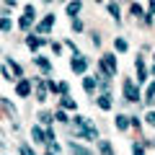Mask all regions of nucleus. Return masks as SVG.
<instances>
[{
  "label": "nucleus",
  "mask_w": 155,
  "mask_h": 155,
  "mask_svg": "<svg viewBox=\"0 0 155 155\" xmlns=\"http://www.w3.org/2000/svg\"><path fill=\"white\" fill-rule=\"evenodd\" d=\"M72 134H75L78 140H91V142H98V127H96V122L91 119V116H83V114H75L72 116Z\"/></svg>",
  "instance_id": "1"
},
{
  "label": "nucleus",
  "mask_w": 155,
  "mask_h": 155,
  "mask_svg": "<svg viewBox=\"0 0 155 155\" xmlns=\"http://www.w3.org/2000/svg\"><path fill=\"white\" fill-rule=\"evenodd\" d=\"M116 72H119V65H116V54L114 52H106V54L98 57V75L101 78H116Z\"/></svg>",
  "instance_id": "2"
},
{
  "label": "nucleus",
  "mask_w": 155,
  "mask_h": 155,
  "mask_svg": "<svg viewBox=\"0 0 155 155\" xmlns=\"http://www.w3.org/2000/svg\"><path fill=\"white\" fill-rule=\"evenodd\" d=\"M31 26L36 28V5H34V3H26V5H23V16L18 18V28L31 34Z\"/></svg>",
  "instance_id": "3"
},
{
  "label": "nucleus",
  "mask_w": 155,
  "mask_h": 155,
  "mask_svg": "<svg viewBox=\"0 0 155 155\" xmlns=\"http://www.w3.org/2000/svg\"><path fill=\"white\" fill-rule=\"evenodd\" d=\"M122 93H124V101H129V104H137V101H140V85L134 83L132 78H124Z\"/></svg>",
  "instance_id": "4"
},
{
  "label": "nucleus",
  "mask_w": 155,
  "mask_h": 155,
  "mask_svg": "<svg viewBox=\"0 0 155 155\" xmlns=\"http://www.w3.org/2000/svg\"><path fill=\"white\" fill-rule=\"evenodd\" d=\"M54 21H57V16H54V13H47V16L36 23L34 34H36V36H44V39H47V36H49V31L54 28Z\"/></svg>",
  "instance_id": "5"
},
{
  "label": "nucleus",
  "mask_w": 155,
  "mask_h": 155,
  "mask_svg": "<svg viewBox=\"0 0 155 155\" xmlns=\"http://www.w3.org/2000/svg\"><path fill=\"white\" fill-rule=\"evenodd\" d=\"M88 65H91V60H88V57H83V54H72L70 57V70L75 72V75H85Z\"/></svg>",
  "instance_id": "6"
},
{
  "label": "nucleus",
  "mask_w": 155,
  "mask_h": 155,
  "mask_svg": "<svg viewBox=\"0 0 155 155\" xmlns=\"http://www.w3.org/2000/svg\"><path fill=\"white\" fill-rule=\"evenodd\" d=\"M47 44H52L49 39H44V36H36V34H26V47L31 49V54L36 57V52H39V47H47Z\"/></svg>",
  "instance_id": "7"
},
{
  "label": "nucleus",
  "mask_w": 155,
  "mask_h": 155,
  "mask_svg": "<svg viewBox=\"0 0 155 155\" xmlns=\"http://www.w3.org/2000/svg\"><path fill=\"white\" fill-rule=\"evenodd\" d=\"M47 93H49V88H47V78L34 80V96H36L39 104H44V101H47Z\"/></svg>",
  "instance_id": "8"
},
{
  "label": "nucleus",
  "mask_w": 155,
  "mask_h": 155,
  "mask_svg": "<svg viewBox=\"0 0 155 155\" xmlns=\"http://www.w3.org/2000/svg\"><path fill=\"white\" fill-rule=\"evenodd\" d=\"M31 93H34V83L28 80V78H23V80L16 83V96H18V98H28Z\"/></svg>",
  "instance_id": "9"
},
{
  "label": "nucleus",
  "mask_w": 155,
  "mask_h": 155,
  "mask_svg": "<svg viewBox=\"0 0 155 155\" xmlns=\"http://www.w3.org/2000/svg\"><path fill=\"white\" fill-rule=\"evenodd\" d=\"M3 65L11 67V72H13V78H16V80H23V67H21V62H16L11 54H3Z\"/></svg>",
  "instance_id": "10"
},
{
  "label": "nucleus",
  "mask_w": 155,
  "mask_h": 155,
  "mask_svg": "<svg viewBox=\"0 0 155 155\" xmlns=\"http://www.w3.org/2000/svg\"><path fill=\"white\" fill-rule=\"evenodd\" d=\"M0 104H3V114H5L8 119H11V124H13V122L18 119V109L13 106V101L8 98V96H3V98H0Z\"/></svg>",
  "instance_id": "11"
},
{
  "label": "nucleus",
  "mask_w": 155,
  "mask_h": 155,
  "mask_svg": "<svg viewBox=\"0 0 155 155\" xmlns=\"http://www.w3.org/2000/svg\"><path fill=\"white\" fill-rule=\"evenodd\" d=\"M114 127L119 129V132H127V129H132V116H127V114H116V116H114Z\"/></svg>",
  "instance_id": "12"
},
{
  "label": "nucleus",
  "mask_w": 155,
  "mask_h": 155,
  "mask_svg": "<svg viewBox=\"0 0 155 155\" xmlns=\"http://www.w3.org/2000/svg\"><path fill=\"white\" fill-rule=\"evenodd\" d=\"M83 91L88 96H93L96 91H98V78L96 75H83Z\"/></svg>",
  "instance_id": "13"
},
{
  "label": "nucleus",
  "mask_w": 155,
  "mask_h": 155,
  "mask_svg": "<svg viewBox=\"0 0 155 155\" xmlns=\"http://www.w3.org/2000/svg\"><path fill=\"white\" fill-rule=\"evenodd\" d=\"M34 65L41 70V75H44V78H49V75H52V62L47 60V57H39V54H36V57H34Z\"/></svg>",
  "instance_id": "14"
},
{
  "label": "nucleus",
  "mask_w": 155,
  "mask_h": 155,
  "mask_svg": "<svg viewBox=\"0 0 155 155\" xmlns=\"http://www.w3.org/2000/svg\"><path fill=\"white\" fill-rule=\"evenodd\" d=\"M67 150H70V155H93V150H88L85 145H78L75 140L67 142Z\"/></svg>",
  "instance_id": "15"
},
{
  "label": "nucleus",
  "mask_w": 155,
  "mask_h": 155,
  "mask_svg": "<svg viewBox=\"0 0 155 155\" xmlns=\"http://www.w3.org/2000/svg\"><path fill=\"white\" fill-rule=\"evenodd\" d=\"M31 140L36 145H47V129H41L39 124H34L31 127Z\"/></svg>",
  "instance_id": "16"
},
{
  "label": "nucleus",
  "mask_w": 155,
  "mask_h": 155,
  "mask_svg": "<svg viewBox=\"0 0 155 155\" xmlns=\"http://www.w3.org/2000/svg\"><path fill=\"white\" fill-rule=\"evenodd\" d=\"M96 106H98L101 111H111V106H114V101H111V93H98V98H96Z\"/></svg>",
  "instance_id": "17"
},
{
  "label": "nucleus",
  "mask_w": 155,
  "mask_h": 155,
  "mask_svg": "<svg viewBox=\"0 0 155 155\" xmlns=\"http://www.w3.org/2000/svg\"><path fill=\"white\" fill-rule=\"evenodd\" d=\"M36 119H39V124H41V127H47V129H49L52 124H54V111H41V114H39Z\"/></svg>",
  "instance_id": "18"
},
{
  "label": "nucleus",
  "mask_w": 155,
  "mask_h": 155,
  "mask_svg": "<svg viewBox=\"0 0 155 155\" xmlns=\"http://www.w3.org/2000/svg\"><path fill=\"white\" fill-rule=\"evenodd\" d=\"M60 109H65V111H75V109H78V101L72 98V96H62V98H60Z\"/></svg>",
  "instance_id": "19"
},
{
  "label": "nucleus",
  "mask_w": 155,
  "mask_h": 155,
  "mask_svg": "<svg viewBox=\"0 0 155 155\" xmlns=\"http://www.w3.org/2000/svg\"><path fill=\"white\" fill-rule=\"evenodd\" d=\"M129 13H132V16H137L140 21H142V16L147 13V5H142V3H129Z\"/></svg>",
  "instance_id": "20"
},
{
  "label": "nucleus",
  "mask_w": 155,
  "mask_h": 155,
  "mask_svg": "<svg viewBox=\"0 0 155 155\" xmlns=\"http://www.w3.org/2000/svg\"><path fill=\"white\" fill-rule=\"evenodd\" d=\"M80 11H83V3H67V5H65V13L70 16V21H72V18H78V13H80Z\"/></svg>",
  "instance_id": "21"
},
{
  "label": "nucleus",
  "mask_w": 155,
  "mask_h": 155,
  "mask_svg": "<svg viewBox=\"0 0 155 155\" xmlns=\"http://www.w3.org/2000/svg\"><path fill=\"white\" fill-rule=\"evenodd\" d=\"M98 155H114V145L109 140H104V137L98 140Z\"/></svg>",
  "instance_id": "22"
},
{
  "label": "nucleus",
  "mask_w": 155,
  "mask_h": 155,
  "mask_svg": "<svg viewBox=\"0 0 155 155\" xmlns=\"http://www.w3.org/2000/svg\"><path fill=\"white\" fill-rule=\"evenodd\" d=\"M106 11L111 13L114 21H122V5H119V3H106Z\"/></svg>",
  "instance_id": "23"
},
{
  "label": "nucleus",
  "mask_w": 155,
  "mask_h": 155,
  "mask_svg": "<svg viewBox=\"0 0 155 155\" xmlns=\"http://www.w3.org/2000/svg\"><path fill=\"white\" fill-rule=\"evenodd\" d=\"M0 31L5 34V36L13 31V21H11V16H0Z\"/></svg>",
  "instance_id": "24"
},
{
  "label": "nucleus",
  "mask_w": 155,
  "mask_h": 155,
  "mask_svg": "<svg viewBox=\"0 0 155 155\" xmlns=\"http://www.w3.org/2000/svg\"><path fill=\"white\" fill-rule=\"evenodd\" d=\"M142 101H145L147 106H153V104H155V80L147 85V91H145V98H142Z\"/></svg>",
  "instance_id": "25"
},
{
  "label": "nucleus",
  "mask_w": 155,
  "mask_h": 155,
  "mask_svg": "<svg viewBox=\"0 0 155 155\" xmlns=\"http://www.w3.org/2000/svg\"><path fill=\"white\" fill-rule=\"evenodd\" d=\"M54 122H60V124H70L72 119L67 116V111H65V109H57V111H54Z\"/></svg>",
  "instance_id": "26"
},
{
  "label": "nucleus",
  "mask_w": 155,
  "mask_h": 155,
  "mask_svg": "<svg viewBox=\"0 0 155 155\" xmlns=\"http://www.w3.org/2000/svg\"><path fill=\"white\" fill-rule=\"evenodd\" d=\"M147 78H150L147 67H137V85H145V83H147Z\"/></svg>",
  "instance_id": "27"
},
{
  "label": "nucleus",
  "mask_w": 155,
  "mask_h": 155,
  "mask_svg": "<svg viewBox=\"0 0 155 155\" xmlns=\"http://www.w3.org/2000/svg\"><path fill=\"white\" fill-rule=\"evenodd\" d=\"M114 49H116V52H127V49H129L127 39H124V36H116V39H114Z\"/></svg>",
  "instance_id": "28"
},
{
  "label": "nucleus",
  "mask_w": 155,
  "mask_h": 155,
  "mask_svg": "<svg viewBox=\"0 0 155 155\" xmlns=\"http://www.w3.org/2000/svg\"><path fill=\"white\" fill-rule=\"evenodd\" d=\"M98 78V75H96ZM98 91L101 93H111V80L109 78H98Z\"/></svg>",
  "instance_id": "29"
},
{
  "label": "nucleus",
  "mask_w": 155,
  "mask_h": 155,
  "mask_svg": "<svg viewBox=\"0 0 155 155\" xmlns=\"http://www.w3.org/2000/svg\"><path fill=\"white\" fill-rule=\"evenodd\" d=\"M145 150H147V147H145L140 140H134V142H132V155H145Z\"/></svg>",
  "instance_id": "30"
},
{
  "label": "nucleus",
  "mask_w": 155,
  "mask_h": 155,
  "mask_svg": "<svg viewBox=\"0 0 155 155\" xmlns=\"http://www.w3.org/2000/svg\"><path fill=\"white\" fill-rule=\"evenodd\" d=\"M16 5H18L16 0H5V3H3V16H11V11H13Z\"/></svg>",
  "instance_id": "31"
},
{
  "label": "nucleus",
  "mask_w": 155,
  "mask_h": 155,
  "mask_svg": "<svg viewBox=\"0 0 155 155\" xmlns=\"http://www.w3.org/2000/svg\"><path fill=\"white\" fill-rule=\"evenodd\" d=\"M3 80H8V83H18L16 78H13V72H11V67H8V65H3Z\"/></svg>",
  "instance_id": "32"
},
{
  "label": "nucleus",
  "mask_w": 155,
  "mask_h": 155,
  "mask_svg": "<svg viewBox=\"0 0 155 155\" xmlns=\"http://www.w3.org/2000/svg\"><path fill=\"white\" fill-rule=\"evenodd\" d=\"M70 28H72L75 34H80L85 26H83V21H80V18H72V21H70Z\"/></svg>",
  "instance_id": "33"
},
{
  "label": "nucleus",
  "mask_w": 155,
  "mask_h": 155,
  "mask_svg": "<svg viewBox=\"0 0 155 155\" xmlns=\"http://www.w3.org/2000/svg\"><path fill=\"white\" fill-rule=\"evenodd\" d=\"M47 88H49V93H60V83L52 78H47Z\"/></svg>",
  "instance_id": "34"
},
{
  "label": "nucleus",
  "mask_w": 155,
  "mask_h": 155,
  "mask_svg": "<svg viewBox=\"0 0 155 155\" xmlns=\"http://www.w3.org/2000/svg\"><path fill=\"white\" fill-rule=\"evenodd\" d=\"M18 153H21V155H34V150L28 147L26 142H21V145H18Z\"/></svg>",
  "instance_id": "35"
},
{
  "label": "nucleus",
  "mask_w": 155,
  "mask_h": 155,
  "mask_svg": "<svg viewBox=\"0 0 155 155\" xmlns=\"http://www.w3.org/2000/svg\"><path fill=\"white\" fill-rule=\"evenodd\" d=\"M65 47H67V49L72 52V54H80V52H78V44L72 41V39H67V41H65Z\"/></svg>",
  "instance_id": "36"
},
{
  "label": "nucleus",
  "mask_w": 155,
  "mask_h": 155,
  "mask_svg": "<svg viewBox=\"0 0 155 155\" xmlns=\"http://www.w3.org/2000/svg\"><path fill=\"white\" fill-rule=\"evenodd\" d=\"M49 49H52V52H54V54H57V57H60V54H62V44H60V41H52V44H49Z\"/></svg>",
  "instance_id": "37"
},
{
  "label": "nucleus",
  "mask_w": 155,
  "mask_h": 155,
  "mask_svg": "<svg viewBox=\"0 0 155 155\" xmlns=\"http://www.w3.org/2000/svg\"><path fill=\"white\" fill-rule=\"evenodd\" d=\"M60 96H70V85L65 80H60Z\"/></svg>",
  "instance_id": "38"
},
{
  "label": "nucleus",
  "mask_w": 155,
  "mask_h": 155,
  "mask_svg": "<svg viewBox=\"0 0 155 155\" xmlns=\"http://www.w3.org/2000/svg\"><path fill=\"white\" fill-rule=\"evenodd\" d=\"M153 21H155L153 13H145V16H142V26H153Z\"/></svg>",
  "instance_id": "39"
},
{
  "label": "nucleus",
  "mask_w": 155,
  "mask_h": 155,
  "mask_svg": "<svg viewBox=\"0 0 155 155\" xmlns=\"http://www.w3.org/2000/svg\"><path fill=\"white\" fill-rule=\"evenodd\" d=\"M145 122H147L150 127H155V111H147V114H145Z\"/></svg>",
  "instance_id": "40"
},
{
  "label": "nucleus",
  "mask_w": 155,
  "mask_h": 155,
  "mask_svg": "<svg viewBox=\"0 0 155 155\" xmlns=\"http://www.w3.org/2000/svg\"><path fill=\"white\" fill-rule=\"evenodd\" d=\"M132 129H142V119L140 116H132Z\"/></svg>",
  "instance_id": "41"
},
{
  "label": "nucleus",
  "mask_w": 155,
  "mask_h": 155,
  "mask_svg": "<svg viewBox=\"0 0 155 155\" xmlns=\"http://www.w3.org/2000/svg\"><path fill=\"white\" fill-rule=\"evenodd\" d=\"M91 41H93V47H101V36H98V31L91 34Z\"/></svg>",
  "instance_id": "42"
},
{
  "label": "nucleus",
  "mask_w": 155,
  "mask_h": 155,
  "mask_svg": "<svg viewBox=\"0 0 155 155\" xmlns=\"http://www.w3.org/2000/svg\"><path fill=\"white\" fill-rule=\"evenodd\" d=\"M47 150H52V153H54V155H60V153H62V147H60V145H57V142L47 145Z\"/></svg>",
  "instance_id": "43"
},
{
  "label": "nucleus",
  "mask_w": 155,
  "mask_h": 155,
  "mask_svg": "<svg viewBox=\"0 0 155 155\" xmlns=\"http://www.w3.org/2000/svg\"><path fill=\"white\" fill-rule=\"evenodd\" d=\"M150 75H153V78H155V65H153V67H150Z\"/></svg>",
  "instance_id": "44"
},
{
  "label": "nucleus",
  "mask_w": 155,
  "mask_h": 155,
  "mask_svg": "<svg viewBox=\"0 0 155 155\" xmlns=\"http://www.w3.org/2000/svg\"><path fill=\"white\" fill-rule=\"evenodd\" d=\"M44 155H54V153H52V150H47V153H44Z\"/></svg>",
  "instance_id": "45"
},
{
  "label": "nucleus",
  "mask_w": 155,
  "mask_h": 155,
  "mask_svg": "<svg viewBox=\"0 0 155 155\" xmlns=\"http://www.w3.org/2000/svg\"><path fill=\"white\" fill-rule=\"evenodd\" d=\"M153 60H155V54H153Z\"/></svg>",
  "instance_id": "46"
}]
</instances>
